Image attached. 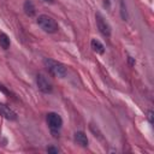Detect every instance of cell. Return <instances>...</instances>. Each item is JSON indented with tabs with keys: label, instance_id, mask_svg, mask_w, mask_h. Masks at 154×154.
Wrapping results in <instances>:
<instances>
[{
	"label": "cell",
	"instance_id": "cell-7",
	"mask_svg": "<svg viewBox=\"0 0 154 154\" xmlns=\"http://www.w3.org/2000/svg\"><path fill=\"white\" fill-rule=\"evenodd\" d=\"M75 141H76L79 146H82V147H87V146H88V137H87V135H85L83 131H77V132H75Z\"/></svg>",
	"mask_w": 154,
	"mask_h": 154
},
{
	"label": "cell",
	"instance_id": "cell-1",
	"mask_svg": "<svg viewBox=\"0 0 154 154\" xmlns=\"http://www.w3.org/2000/svg\"><path fill=\"white\" fill-rule=\"evenodd\" d=\"M43 64H45V66L47 67L48 72H49L51 75L55 76V77L63 78V77H65L66 73H67V70H66L65 65L61 64V63H59V61H57V60L46 58V59L43 60Z\"/></svg>",
	"mask_w": 154,
	"mask_h": 154
},
{
	"label": "cell",
	"instance_id": "cell-4",
	"mask_svg": "<svg viewBox=\"0 0 154 154\" xmlns=\"http://www.w3.org/2000/svg\"><path fill=\"white\" fill-rule=\"evenodd\" d=\"M36 83H37V88L45 93V94H48L53 90V85L51 83V81L48 79L47 76H45L43 73H38L37 77H36Z\"/></svg>",
	"mask_w": 154,
	"mask_h": 154
},
{
	"label": "cell",
	"instance_id": "cell-6",
	"mask_svg": "<svg viewBox=\"0 0 154 154\" xmlns=\"http://www.w3.org/2000/svg\"><path fill=\"white\" fill-rule=\"evenodd\" d=\"M0 116H2L5 119H8V120H16L17 119L16 112L12 111L8 106H6L4 103H0Z\"/></svg>",
	"mask_w": 154,
	"mask_h": 154
},
{
	"label": "cell",
	"instance_id": "cell-9",
	"mask_svg": "<svg viewBox=\"0 0 154 154\" xmlns=\"http://www.w3.org/2000/svg\"><path fill=\"white\" fill-rule=\"evenodd\" d=\"M90 45H91V48H93L94 52H96V53H99V54H103V53H105V46H103L99 40L93 38L91 42H90Z\"/></svg>",
	"mask_w": 154,
	"mask_h": 154
},
{
	"label": "cell",
	"instance_id": "cell-5",
	"mask_svg": "<svg viewBox=\"0 0 154 154\" xmlns=\"http://www.w3.org/2000/svg\"><path fill=\"white\" fill-rule=\"evenodd\" d=\"M96 26H97L99 31L103 36H107L108 37L111 35V26H109V24L105 20V18L100 13H96Z\"/></svg>",
	"mask_w": 154,
	"mask_h": 154
},
{
	"label": "cell",
	"instance_id": "cell-12",
	"mask_svg": "<svg viewBox=\"0 0 154 154\" xmlns=\"http://www.w3.org/2000/svg\"><path fill=\"white\" fill-rule=\"evenodd\" d=\"M47 152L48 153H59V149L58 148H54V147H48L47 148Z\"/></svg>",
	"mask_w": 154,
	"mask_h": 154
},
{
	"label": "cell",
	"instance_id": "cell-15",
	"mask_svg": "<svg viewBox=\"0 0 154 154\" xmlns=\"http://www.w3.org/2000/svg\"><path fill=\"white\" fill-rule=\"evenodd\" d=\"M43 1H46V2H49V4H52L54 0H43Z\"/></svg>",
	"mask_w": 154,
	"mask_h": 154
},
{
	"label": "cell",
	"instance_id": "cell-11",
	"mask_svg": "<svg viewBox=\"0 0 154 154\" xmlns=\"http://www.w3.org/2000/svg\"><path fill=\"white\" fill-rule=\"evenodd\" d=\"M120 16H122L123 20H128V18H129V14H128L126 6L124 4V0H120Z\"/></svg>",
	"mask_w": 154,
	"mask_h": 154
},
{
	"label": "cell",
	"instance_id": "cell-8",
	"mask_svg": "<svg viewBox=\"0 0 154 154\" xmlns=\"http://www.w3.org/2000/svg\"><path fill=\"white\" fill-rule=\"evenodd\" d=\"M23 10H24L25 14L29 16V17H32V16L35 14V12H36L35 5L32 4L31 0H25V2H24V5H23Z\"/></svg>",
	"mask_w": 154,
	"mask_h": 154
},
{
	"label": "cell",
	"instance_id": "cell-13",
	"mask_svg": "<svg viewBox=\"0 0 154 154\" xmlns=\"http://www.w3.org/2000/svg\"><path fill=\"white\" fill-rule=\"evenodd\" d=\"M148 119H149V123L153 124V112L152 111L148 112Z\"/></svg>",
	"mask_w": 154,
	"mask_h": 154
},
{
	"label": "cell",
	"instance_id": "cell-14",
	"mask_svg": "<svg viewBox=\"0 0 154 154\" xmlns=\"http://www.w3.org/2000/svg\"><path fill=\"white\" fill-rule=\"evenodd\" d=\"M128 59H129V64H130V65H131V66H132V65H134V64H135V61H134V59H132V58H131V57H129V58H128Z\"/></svg>",
	"mask_w": 154,
	"mask_h": 154
},
{
	"label": "cell",
	"instance_id": "cell-3",
	"mask_svg": "<svg viewBox=\"0 0 154 154\" xmlns=\"http://www.w3.org/2000/svg\"><path fill=\"white\" fill-rule=\"evenodd\" d=\"M47 123H48V126H49L51 131L54 134V137L59 136L57 134H59V130L61 129V125H63L61 117L55 112H51V113L47 114Z\"/></svg>",
	"mask_w": 154,
	"mask_h": 154
},
{
	"label": "cell",
	"instance_id": "cell-2",
	"mask_svg": "<svg viewBox=\"0 0 154 154\" xmlns=\"http://www.w3.org/2000/svg\"><path fill=\"white\" fill-rule=\"evenodd\" d=\"M37 24L43 31L48 34H54L58 31V23L48 14H40L37 17Z\"/></svg>",
	"mask_w": 154,
	"mask_h": 154
},
{
	"label": "cell",
	"instance_id": "cell-10",
	"mask_svg": "<svg viewBox=\"0 0 154 154\" xmlns=\"http://www.w3.org/2000/svg\"><path fill=\"white\" fill-rule=\"evenodd\" d=\"M0 46L4 49H8V47H10V37L5 32L0 34Z\"/></svg>",
	"mask_w": 154,
	"mask_h": 154
}]
</instances>
